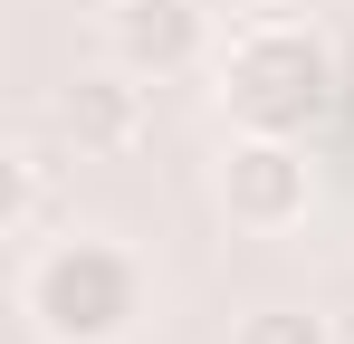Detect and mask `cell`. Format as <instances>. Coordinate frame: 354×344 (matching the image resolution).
<instances>
[{"label":"cell","instance_id":"obj_1","mask_svg":"<svg viewBox=\"0 0 354 344\" xmlns=\"http://www.w3.org/2000/svg\"><path fill=\"white\" fill-rule=\"evenodd\" d=\"M144 306H153V278L106 229L48 239L29 258V278H19V316L39 325V344H124L144 325Z\"/></svg>","mask_w":354,"mask_h":344},{"label":"cell","instance_id":"obj_4","mask_svg":"<svg viewBox=\"0 0 354 344\" xmlns=\"http://www.w3.org/2000/svg\"><path fill=\"white\" fill-rule=\"evenodd\" d=\"M48 124H58L67 153H86V163H115V153H134L144 144V77L134 67H77L58 86V106H48Z\"/></svg>","mask_w":354,"mask_h":344},{"label":"cell","instance_id":"obj_7","mask_svg":"<svg viewBox=\"0 0 354 344\" xmlns=\"http://www.w3.org/2000/svg\"><path fill=\"white\" fill-rule=\"evenodd\" d=\"M39 201H48V163H39V153H19V182H10V229L39 220Z\"/></svg>","mask_w":354,"mask_h":344},{"label":"cell","instance_id":"obj_3","mask_svg":"<svg viewBox=\"0 0 354 344\" xmlns=\"http://www.w3.org/2000/svg\"><path fill=\"white\" fill-rule=\"evenodd\" d=\"M221 211L230 229L278 239L316 211V163H306V134H230L221 153Z\"/></svg>","mask_w":354,"mask_h":344},{"label":"cell","instance_id":"obj_2","mask_svg":"<svg viewBox=\"0 0 354 344\" xmlns=\"http://www.w3.org/2000/svg\"><path fill=\"white\" fill-rule=\"evenodd\" d=\"M221 106L239 134H316L335 115V48L306 19H259L221 57Z\"/></svg>","mask_w":354,"mask_h":344},{"label":"cell","instance_id":"obj_5","mask_svg":"<svg viewBox=\"0 0 354 344\" xmlns=\"http://www.w3.org/2000/svg\"><path fill=\"white\" fill-rule=\"evenodd\" d=\"M201 48H211V10H201V0H115V10H106V57L134 67L144 86L201 67Z\"/></svg>","mask_w":354,"mask_h":344},{"label":"cell","instance_id":"obj_6","mask_svg":"<svg viewBox=\"0 0 354 344\" xmlns=\"http://www.w3.org/2000/svg\"><path fill=\"white\" fill-rule=\"evenodd\" d=\"M230 344H335V316L326 306H259V316H239Z\"/></svg>","mask_w":354,"mask_h":344}]
</instances>
